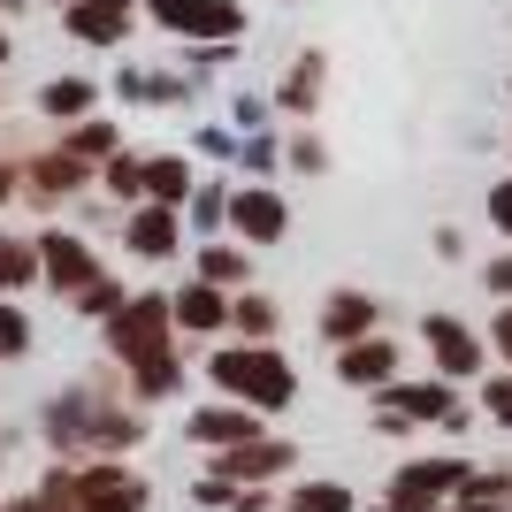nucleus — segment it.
<instances>
[{"label": "nucleus", "mask_w": 512, "mask_h": 512, "mask_svg": "<svg viewBox=\"0 0 512 512\" xmlns=\"http://www.w3.org/2000/svg\"><path fill=\"white\" fill-rule=\"evenodd\" d=\"M107 352L130 367L138 398H176L184 360H176V314L169 299H130L123 314H107Z\"/></svg>", "instance_id": "1"}, {"label": "nucleus", "mask_w": 512, "mask_h": 512, "mask_svg": "<svg viewBox=\"0 0 512 512\" xmlns=\"http://www.w3.org/2000/svg\"><path fill=\"white\" fill-rule=\"evenodd\" d=\"M207 375H214L222 398H237V406H253V413H283L299 398V367L283 360V344H245L237 337L207 360Z\"/></svg>", "instance_id": "2"}, {"label": "nucleus", "mask_w": 512, "mask_h": 512, "mask_svg": "<svg viewBox=\"0 0 512 512\" xmlns=\"http://www.w3.org/2000/svg\"><path fill=\"white\" fill-rule=\"evenodd\" d=\"M138 413H123V406H100V398H54V413H46V436L62 451H85V444H100V451H123V444H138Z\"/></svg>", "instance_id": "3"}, {"label": "nucleus", "mask_w": 512, "mask_h": 512, "mask_svg": "<svg viewBox=\"0 0 512 512\" xmlns=\"http://www.w3.org/2000/svg\"><path fill=\"white\" fill-rule=\"evenodd\" d=\"M421 344H428V367H436L444 383H482L497 367L490 337H482L474 321H459V314H421Z\"/></svg>", "instance_id": "4"}, {"label": "nucleus", "mask_w": 512, "mask_h": 512, "mask_svg": "<svg viewBox=\"0 0 512 512\" xmlns=\"http://www.w3.org/2000/svg\"><path fill=\"white\" fill-rule=\"evenodd\" d=\"M467 482H474V459H406V467L390 474L383 497L398 512H451Z\"/></svg>", "instance_id": "5"}, {"label": "nucleus", "mask_w": 512, "mask_h": 512, "mask_svg": "<svg viewBox=\"0 0 512 512\" xmlns=\"http://www.w3.org/2000/svg\"><path fill=\"white\" fill-rule=\"evenodd\" d=\"M459 390H467V383H444V375H421V383H406V375H398V383H390L383 398H375V406L406 413L413 428H467L482 406H467Z\"/></svg>", "instance_id": "6"}, {"label": "nucleus", "mask_w": 512, "mask_h": 512, "mask_svg": "<svg viewBox=\"0 0 512 512\" xmlns=\"http://www.w3.org/2000/svg\"><path fill=\"white\" fill-rule=\"evenodd\" d=\"M153 23L176 31V39H199V46H237L245 31V8L237 0H146Z\"/></svg>", "instance_id": "7"}, {"label": "nucleus", "mask_w": 512, "mask_h": 512, "mask_svg": "<svg viewBox=\"0 0 512 512\" xmlns=\"http://www.w3.org/2000/svg\"><path fill=\"white\" fill-rule=\"evenodd\" d=\"M283 467H299V451L283 444V436H253V444H237V451H214V474L237 482V490H268Z\"/></svg>", "instance_id": "8"}, {"label": "nucleus", "mask_w": 512, "mask_h": 512, "mask_svg": "<svg viewBox=\"0 0 512 512\" xmlns=\"http://www.w3.org/2000/svg\"><path fill=\"white\" fill-rule=\"evenodd\" d=\"M230 230H237V245H283L291 237V207L268 184H245V192H230Z\"/></svg>", "instance_id": "9"}, {"label": "nucleus", "mask_w": 512, "mask_h": 512, "mask_svg": "<svg viewBox=\"0 0 512 512\" xmlns=\"http://www.w3.org/2000/svg\"><path fill=\"white\" fill-rule=\"evenodd\" d=\"M375 329H383V299H375V291H352V283H344V291H329V299H321V344H360V337H375Z\"/></svg>", "instance_id": "10"}, {"label": "nucleus", "mask_w": 512, "mask_h": 512, "mask_svg": "<svg viewBox=\"0 0 512 512\" xmlns=\"http://www.w3.org/2000/svg\"><path fill=\"white\" fill-rule=\"evenodd\" d=\"M337 383L375 390V398L398 383V344H390V329H375V337H360V344H344V352H337Z\"/></svg>", "instance_id": "11"}, {"label": "nucleus", "mask_w": 512, "mask_h": 512, "mask_svg": "<svg viewBox=\"0 0 512 512\" xmlns=\"http://www.w3.org/2000/svg\"><path fill=\"white\" fill-rule=\"evenodd\" d=\"M39 268H46V283H54V291H69V299H77L85 283H100L92 245H85V237H69V230H46V237H39Z\"/></svg>", "instance_id": "12"}, {"label": "nucleus", "mask_w": 512, "mask_h": 512, "mask_svg": "<svg viewBox=\"0 0 512 512\" xmlns=\"http://www.w3.org/2000/svg\"><path fill=\"white\" fill-rule=\"evenodd\" d=\"M77 512H146V482L123 467H77Z\"/></svg>", "instance_id": "13"}, {"label": "nucleus", "mask_w": 512, "mask_h": 512, "mask_svg": "<svg viewBox=\"0 0 512 512\" xmlns=\"http://www.w3.org/2000/svg\"><path fill=\"white\" fill-rule=\"evenodd\" d=\"M130 253L138 260H176L184 253V222H176V207H161V199H138V214L123 222Z\"/></svg>", "instance_id": "14"}, {"label": "nucleus", "mask_w": 512, "mask_h": 512, "mask_svg": "<svg viewBox=\"0 0 512 512\" xmlns=\"http://www.w3.org/2000/svg\"><path fill=\"white\" fill-rule=\"evenodd\" d=\"M169 314H176V337H214V329H230V291L199 276L169 299Z\"/></svg>", "instance_id": "15"}, {"label": "nucleus", "mask_w": 512, "mask_h": 512, "mask_svg": "<svg viewBox=\"0 0 512 512\" xmlns=\"http://www.w3.org/2000/svg\"><path fill=\"white\" fill-rule=\"evenodd\" d=\"M260 421H268V413H253V406H199L192 413V444H207V451H237V444H253L260 436Z\"/></svg>", "instance_id": "16"}, {"label": "nucleus", "mask_w": 512, "mask_h": 512, "mask_svg": "<svg viewBox=\"0 0 512 512\" xmlns=\"http://www.w3.org/2000/svg\"><path fill=\"white\" fill-rule=\"evenodd\" d=\"M123 31H130L123 0H77L69 8V39H85V46H123Z\"/></svg>", "instance_id": "17"}, {"label": "nucleus", "mask_w": 512, "mask_h": 512, "mask_svg": "<svg viewBox=\"0 0 512 512\" xmlns=\"http://www.w3.org/2000/svg\"><path fill=\"white\" fill-rule=\"evenodd\" d=\"M321 85H329V62H321V46H306L299 62H291V77H283L276 107H291V115H314V107H321Z\"/></svg>", "instance_id": "18"}, {"label": "nucleus", "mask_w": 512, "mask_h": 512, "mask_svg": "<svg viewBox=\"0 0 512 512\" xmlns=\"http://www.w3.org/2000/svg\"><path fill=\"white\" fill-rule=\"evenodd\" d=\"M230 329H237L245 344H276L283 314H276V299H260V291H245V299H230Z\"/></svg>", "instance_id": "19"}, {"label": "nucleus", "mask_w": 512, "mask_h": 512, "mask_svg": "<svg viewBox=\"0 0 512 512\" xmlns=\"http://www.w3.org/2000/svg\"><path fill=\"white\" fill-rule=\"evenodd\" d=\"M146 199H161V207H184V199H192V161L153 153V161H146Z\"/></svg>", "instance_id": "20"}, {"label": "nucleus", "mask_w": 512, "mask_h": 512, "mask_svg": "<svg viewBox=\"0 0 512 512\" xmlns=\"http://www.w3.org/2000/svg\"><path fill=\"white\" fill-rule=\"evenodd\" d=\"M39 276H46V268H39V245H23V237L0 230V299L23 291V283H39Z\"/></svg>", "instance_id": "21"}, {"label": "nucleus", "mask_w": 512, "mask_h": 512, "mask_svg": "<svg viewBox=\"0 0 512 512\" xmlns=\"http://www.w3.org/2000/svg\"><path fill=\"white\" fill-rule=\"evenodd\" d=\"M39 107L54 115V123H85V115H92V85H85V77H54V85L39 92Z\"/></svg>", "instance_id": "22"}, {"label": "nucleus", "mask_w": 512, "mask_h": 512, "mask_svg": "<svg viewBox=\"0 0 512 512\" xmlns=\"http://www.w3.org/2000/svg\"><path fill=\"white\" fill-rule=\"evenodd\" d=\"M31 184H39V192L46 199H54V192H77V184H85V161H77V153H39V161H31Z\"/></svg>", "instance_id": "23"}, {"label": "nucleus", "mask_w": 512, "mask_h": 512, "mask_svg": "<svg viewBox=\"0 0 512 512\" xmlns=\"http://www.w3.org/2000/svg\"><path fill=\"white\" fill-rule=\"evenodd\" d=\"M199 276L222 283V291L245 283V276H253V245H207V253H199Z\"/></svg>", "instance_id": "24"}, {"label": "nucleus", "mask_w": 512, "mask_h": 512, "mask_svg": "<svg viewBox=\"0 0 512 512\" xmlns=\"http://www.w3.org/2000/svg\"><path fill=\"white\" fill-rule=\"evenodd\" d=\"M474 390H482V421H497V428L512 436V367H490Z\"/></svg>", "instance_id": "25"}, {"label": "nucleus", "mask_w": 512, "mask_h": 512, "mask_svg": "<svg viewBox=\"0 0 512 512\" xmlns=\"http://www.w3.org/2000/svg\"><path fill=\"white\" fill-rule=\"evenodd\" d=\"M69 153H77V161H115V123H77L69 130Z\"/></svg>", "instance_id": "26"}, {"label": "nucleus", "mask_w": 512, "mask_h": 512, "mask_svg": "<svg viewBox=\"0 0 512 512\" xmlns=\"http://www.w3.org/2000/svg\"><path fill=\"white\" fill-rule=\"evenodd\" d=\"M291 505H306V512H360L344 482H299V490H291Z\"/></svg>", "instance_id": "27"}, {"label": "nucleus", "mask_w": 512, "mask_h": 512, "mask_svg": "<svg viewBox=\"0 0 512 512\" xmlns=\"http://www.w3.org/2000/svg\"><path fill=\"white\" fill-rule=\"evenodd\" d=\"M100 176H107V192H115V199H146V161H130V153H115Z\"/></svg>", "instance_id": "28"}, {"label": "nucleus", "mask_w": 512, "mask_h": 512, "mask_svg": "<svg viewBox=\"0 0 512 512\" xmlns=\"http://www.w3.org/2000/svg\"><path fill=\"white\" fill-rule=\"evenodd\" d=\"M283 161H291V169H299V176H321V169H329V146H321L314 130H299V138L283 146Z\"/></svg>", "instance_id": "29"}, {"label": "nucleus", "mask_w": 512, "mask_h": 512, "mask_svg": "<svg viewBox=\"0 0 512 512\" xmlns=\"http://www.w3.org/2000/svg\"><path fill=\"white\" fill-rule=\"evenodd\" d=\"M16 352H31V321L0 299V360H16Z\"/></svg>", "instance_id": "30"}, {"label": "nucleus", "mask_w": 512, "mask_h": 512, "mask_svg": "<svg viewBox=\"0 0 512 512\" xmlns=\"http://www.w3.org/2000/svg\"><path fill=\"white\" fill-rule=\"evenodd\" d=\"M482 291H490L497 306H512V245H505V253H490V260H482Z\"/></svg>", "instance_id": "31"}, {"label": "nucleus", "mask_w": 512, "mask_h": 512, "mask_svg": "<svg viewBox=\"0 0 512 512\" xmlns=\"http://www.w3.org/2000/svg\"><path fill=\"white\" fill-rule=\"evenodd\" d=\"M77 306H85V314H123L130 299H123V283L100 276V283H85V291H77Z\"/></svg>", "instance_id": "32"}, {"label": "nucleus", "mask_w": 512, "mask_h": 512, "mask_svg": "<svg viewBox=\"0 0 512 512\" xmlns=\"http://www.w3.org/2000/svg\"><path fill=\"white\" fill-rule=\"evenodd\" d=\"M482 207H490V230H497V237H505V245H512V176H497Z\"/></svg>", "instance_id": "33"}, {"label": "nucleus", "mask_w": 512, "mask_h": 512, "mask_svg": "<svg viewBox=\"0 0 512 512\" xmlns=\"http://www.w3.org/2000/svg\"><path fill=\"white\" fill-rule=\"evenodd\" d=\"M199 230H230V192H192Z\"/></svg>", "instance_id": "34"}, {"label": "nucleus", "mask_w": 512, "mask_h": 512, "mask_svg": "<svg viewBox=\"0 0 512 512\" xmlns=\"http://www.w3.org/2000/svg\"><path fill=\"white\" fill-rule=\"evenodd\" d=\"M482 337H490L497 367H512V306H497V314H490V329H482Z\"/></svg>", "instance_id": "35"}, {"label": "nucleus", "mask_w": 512, "mask_h": 512, "mask_svg": "<svg viewBox=\"0 0 512 512\" xmlns=\"http://www.w3.org/2000/svg\"><path fill=\"white\" fill-rule=\"evenodd\" d=\"M237 153H245V169H253V176H268V169L283 161V153H276V138H245Z\"/></svg>", "instance_id": "36"}, {"label": "nucleus", "mask_w": 512, "mask_h": 512, "mask_svg": "<svg viewBox=\"0 0 512 512\" xmlns=\"http://www.w3.org/2000/svg\"><path fill=\"white\" fill-rule=\"evenodd\" d=\"M8 192H16V169H8V161H0V199H8Z\"/></svg>", "instance_id": "37"}, {"label": "nucleus", "mask_w": 512, "mask_h": 512, "mask_svg": "<svg viewBox=\"0 0 512 512\" xmlns=\"http://www.w3.org/2000/svg\"><path fill=\"white\" fill-rule=\"evenodd\" d=\"M360 512H398V505H390V497H383V505H360Z\"/></svg>", "instance_id": "38"}, {"label": "nucleus", "mask_w": 512, "mask_h": 512, "mask_svg": "<svg viewBox=\"0 0 512 512\" xmlns=\"http://www.w3.org/2000/svg\"><path fill=\"white\" fill-rule=\"evenodd\" d=\"M260 512H306V505H260Z\"/></svg>", "instance_id": "39"}, {"label": "nucleus", "mask_w": 512, "mask_h": 512, "mask_svg": "<svg viewBox=\"0 0 512 512\" xmlns=\"http://www.w3.org/2000/svg\"><path fill=\"white\" fill-rule=\"evenodd\" d=\"M0 62H8V39H0Z\"/></svg>", "instance_id": "40"}, {"label": "nucleus", "mask_w": 512, "mask_h": 512, "mask_svg": "<svg viewBox=\"0 0 512 512\" xmlns=\"http://www.w3.org/2000/svg\"><path fill=\"white\" fill-rule=\"evenodd\" d=\"M62 8H77V0H62Z\"/></svg>", "instance_id": "41"}]
</instances>
